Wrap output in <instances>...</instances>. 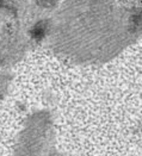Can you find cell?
I'll return each instance as SVG.
<instances>
[{
    "instance_id": "obj_1",
    "label": "cell",
    "mask_w": 142,
    "mask_h": 156,
    "mask_svg": "<svg viewBox=\"0 0 142 156\" xmlns=\"http://www.w3.org/2000/svg\"><path fill=\"white\" fill-rule=\"evenodd\" d=\"M43 31H44V30H43L41 26H37V27L35 29V31H34V36H35L36 38H38V37H41V36L43 35Z\"/></svg>"
}]
</instances>
